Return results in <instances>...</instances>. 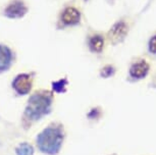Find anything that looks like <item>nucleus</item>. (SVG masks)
<instances>
[{
	"label": "nucleus",
	"mask_w": 156,
	"mask_h": 155,
	"mask_svg": "<svg viewBox=\"0 0 156 155\" xmlns=\"http://www.w3.org/2000/svg\"><path fill=\"white\" fill-rule=\"evenodd\" d=\"M64 139L62 125L53 124L48 125L37 136V146L41 152L48 155H55L59 152Z\"/></svg>",
	"instance_id": "obj_1"
},
{
	"label": "nucleus",
	"mask_w": 156,
	"mask_h": 155,
	"mask_svg": "<svg viewBox=\"0 0 156 155\" xmlns=\"http://www.w3.org/2000/svg\"><path fill=\"white\" fill-rule=\"evenodd\" d=\"M52 104V95L48 92H37L29 99L25 116L31 122L39 121L49 113Z\"/></svg>",
	"instance_id": "obj_2"
},
{
	"label": "nucleus",
	"mask_w": 156,
	"mask_h": 155,
	"mask_svg": "<svg viewBox=\"0 0 156 155\" xmlns=\"http://www.w3.org/2000/svg\"><path fill=\"white\" fill-rule=\"evenodd\" d=\"M33 81L30 75L22 74L16 76L12 82V88L20 95H26L31 91Z\"/></svg>",
	"instance_id": "obj_3"
},
{
	"label": "nucleus",
	"mask_w": 156,
	"mask_h": 155,
	"mask_svg": "<svg viewBox=\"0 0 156 155\" xmlns=\"http://www.w3.org/2000/svg\"><path fill=\"white\" fill-rule=\"evenodd\" d=\"M27 10L28 9L26 5L23 4V2L20 1V0H16L5 8L4 13L5 16L10 17V19H17V17H22L23 16H25Z\"/></svg>",
	"instance_id": "obj_4"
},
{
	"label": "nucleus",
	"mask_w": 156,
	"mask_h": 155,
	"mask_svg": "<svg viewBox=\"0 0 156 155\" xmlns=\"http://www.w3.org/2000/svg\"><path fill=\"white\" fill-rule=\"evenodd\" d=\"M126 33H128V26L126 25V23L120 22L113 26L109 34H108V37H109L110 41H112L113 43H116L123 39Z\"/></svg>",
	"instance_id": "obj_5"
},
{
	"label": "nucleus",
	"mask_w": 156,
	"mask_h": 155,
	"mask_svg": "<svg viewBox=\"0 0 156 155\" xmlns=\"http://www.w3.org/2000/svg\"><path fill=\"white\" fill-rule=\"evenodd\" d=\"M12 61V53L10 49L4 45H0V72L6 71Z\"/></svg>",
	"instance_id": "obj_6"
},
{
	"label": "nucleus",
	"mask_w": 156,
	"mask_h": 155,
	"mask_svg": "<svg viewBox=\"0 0 156 155\" xmlns=\"http://www.w3.org/2000/svg\"><path fill=\"white\" fill-rule=\"evenodd\" d=\"M148 71H149V64L147 63L145 60H142V61H140V62L135 63L131 68L129 72H131V76L133 78L141 79V78L145 77Z\"/></svg>",
	"instance_id": "obj_7"
},
{
	"label": "nucleus",
	"mask_w": 156,
	"mask_h": 155,
	"mask_svg": "<svg viewBox=\"0 0 156 155\" xmlns=\"http://www.w3.org/2000/svg\"><path fill=\"white\" fill-rule=\"evenodd\" d=\"M62 20L67 25H73L80 20V12L73 7H67L62 14Z\"/></svg>",
	"instance_id": "obj_8"
},
{
	"label": "nucleus",
	"mask_w": 156,
	"mask_h": 155,
	"mask_svg": "<svg viewBox=\"0 0 156 155\" xmlns=\"http://www.w3.org/2000/svg\"><path fill=\"white\" fill-rule=\"evenodd\" d=\"M16 155H33L34 148H33V146L27 142L20 143V144L16 146Z\"/></svg>",
	"instance_id": "obj_9"
},
{
	"label": "nucleus",
	"mask_w": 156,
	"mask_h": 155,
	"mask_svg": "<svg viewBox=\"0 0 156 155\" xmlns=\"http://www.w3.org/2000/svg\"><path fill=\"white\" fill-rule=\"evenodd\" d=\"M104 46V39L101 36H94L90 40V48L94 52H100Z\"/></svg>",
	"instance_id": "obj_10"
},
{
	"label": "nucleus",
	"mask_w": 156,
	"mask_h": 155,
	"mask_svg": "<svg viewBox=\"0 0 156 155\" xmlns=\"http://www.w3.org/2000/svg\"><path fill=\"white\" fill-rule=\"evenodd\" d=\"M66 85V80H60L56 82V83H53V89L55 90L56 92H62L64 91V87Z\"/></svg>",
	"instance_id": "obj_11"
},
{
	"label": "nucleus",
	"mask_w": 156,
	"mask_h": 155,
	"mask_svg": "<svg viewBox=\"0 0 156 155\" xmlns=\"http://www.w3.org/2000/svg\"><path fill=\"white\" fill-rule=\"evenodd\" d=\"M113 72H114V69H113L112 66L107 65V66H105V68L102 69L101 76H102V77H104V78H108V77H110V76L113 74Z\"/></svg>",
	"instance_id": "obj_12"
},
{
	"label": "nucleus",
	"mask_w": 156,
	"mask_h": 155,
	"mask_svg": "<svg viewBox=\"0 0 156 155\" xmlns=\"http://www.w3.org/2000/svg\"><path fill=\"white\" fill-rule=\"evenodd\" d=\"M150 51L156 54V36H154L150 41Z\"/></svg>",
	"instance_id": "obj_13"
},
{
	"label": "nucleus",
	"mask_w": 156,
	"mask_h": 155,
	"mask_svg": "<svg viewBox=\"0 0 156 155\" xmlns=\"http://www.w3.org/2000/svg\"><path fill=\"white\" fill-rule=\"evenodd\" d=\"M100 114H101V112H100L98 109H92L91 112L88 114V116H89L90 118H98Z\"/></svg>",
	"instance_id": "obj_14"
},
{
	"label": "nucleus",
	"mask_w": 156,
	"mask_h": 155,
	"mask_svg": "<svg viewBox=\"0 0 156 155\" xmlns=\"http://www.w3.org/2000/svg\"><path fill=\"white\" fill-rule=\"evenodd\" d=\"M111 155H115V154H111Z\"/></svg>",
	"instance_id": "obj_15"
}]
</instances>
